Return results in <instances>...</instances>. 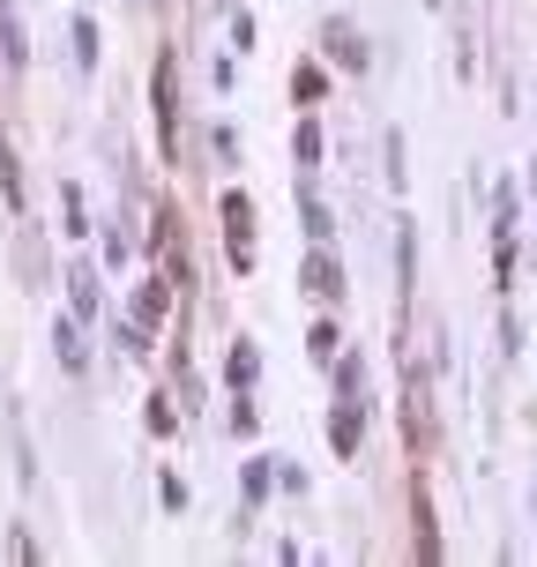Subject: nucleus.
Instances as JSON below:
<instances>
[{
    "instance_id": "f257e3e1",
    "label": "nucleus",
    "mask_w": 537,
    "mask_h": 567,
    "mask_svg": "<svg viewBox=\"0 0 537 567\" xmlns=\"http://www.w3.org/2000/svg\"><path fill=\"white\" fill-rule=\"evenodd\" d=\"M307 284H313V291H337V284H343V269H337L329 255H313V261H307Z\"/></svg>"
}]
</instances>
